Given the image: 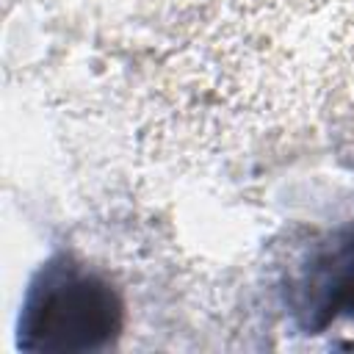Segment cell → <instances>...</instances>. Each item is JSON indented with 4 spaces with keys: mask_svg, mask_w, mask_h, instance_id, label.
Masks as SVG:
<instances>
[{
    "mask_svg": "<svg viewBox=\"0 0 354 354\" xmlns=\"http://www.w3.org/2000/svg\"><path fill=\"white\" fill-rule=\"evenodd\" d=\"M324 290L332 315H354V232L332 246V257L324 266Z\"/></svg>",
    "mask_w": 354,
    "mask_h": 354,
    "instance_id": "2",
    "label": "cell"
},
{
    "mask_svg": "<svg viewBox=\"0 0 354 354\" xmlns=\"http://www.w3.org/2000/svg\"><path fill=\"white\" fill-rule=\"evenodd\" d=\"M119 329L122 304L111 285L80 263L55 257L28 290L19 318V346L86 351L105 346Z\"/></svg>",
    "mask_w": 354,
    "mask_h": 354,
    "instance_id": "1",
    "label": "cell"
}]
</instances>
